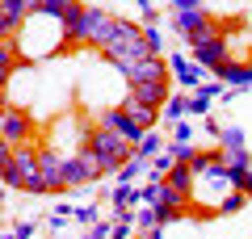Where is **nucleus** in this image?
Returning <instances> with one entry per match:
<instances>
[{
  "mask_svg": "<svg viewBox=\"0 0 252 239\" xmlns=\"http://www.w3.org/2000/svg\"><path fill=\"white\" fill-rule=\"evenodd\" d=\"M135 227H139V235H143V231L164 227V222H160V210H156V206H143V210H135Z\"/></svg>",
  "mask_w": 252,
  "mask_h": 239,
  "instance_id": "obj_26",
  "label": "nucleus"
},
{
  "mask_svg": "<svg viewBox=\"0 0 252 239\" xmlns=\"http://www.w3.org/2000/svg\"><path fill=\"white\" fill-rule=\"evenodd\" d=\"M13 231H17L21 239H34V231H38V222H30V218H26V222H17V227H13Z\"/></svg>",
  "mask_w": 252,
  "mask_h": 239,
  "instance_id": "obj_32",
  "label": "nucleus"
},
{
  "mask_svg": "<svg viewBox=\"0 0 252 239\" xmlns=\"http://www.w3.org/2000/svg\"><path fill=\"white\" fill-rule=\"evenodd\" d=\"M231 168V164H227ZM231 180H235V189H244V193L252 197V168H231Z\"/></svg>",
  "mask_w": 252,
  "mask_h": 239,
  "instance_id": "obj_29",
  "label": "nucleus"
},
{
  "mask_svg": "<svg viewBox=\"0 0 252 239\" xmlns=\"http://www.w3.org/2000/svg\"><path fill=\"white\" fill-rule=\"evenodd\" d=\"M215 76L223 80L227 89H252V63H244V59H235V55H231V59H227L223 67L215 71Z\"/></svg>",
  "mask_w": 252,
  "mask_h": 239,
  "instance_id": "obj_16",
  "label": "nucleus"
},
{
  "mask_svg": "<svg viewBox=\"0 0 252 239\" xmlns=\"http://www.w3.org/2000/svg\"><path fill=\"white\" fill-rule=\"evenodd\" d=\"M101 55H105L118 71H126V67H135V63H143L147 55H152V46H147V38H143V26L118 17L114 30L105 34V42H101Z\"/></svg>",
  "mask_w": 252,
  "mask_h": 239,
  "instance_id": "obj_4",
  "label": "nucleus"
},
{
  "mask_svg": "<svg viewBox=\"0 0 252 239\" xmlns=\"http://www.w3.org/2000/svg\"><path fill=\"white\" fill-rule=\"evenodd\" d=\"M0 168H4V185L9 189H17L26 197H46V180H42V164H38L34 143L4 147L0 151Z\"/></svg>",
  "mask_w": 252,
  "mask_h": 239,
  "instance_id": "obj_2",
  "label": "nucleus"
},
{
  "mask_svg": "<svg viewBox=\"0 0 252 239\" xmlns=\"http://www.w3.org/2000/svg\"><path fill=\"white\" fill-rule=\"evenodd\" d=\"M63 30H67V46H97L105 42V34L114 30V13L97 9V4H80V0H72L67 9H63Z\"/></svg>",
  "mask_w": 252,
  "mask_h": 239,
  "instance_id": "obj_3",
  "label": "nucleus"
},
{
  "mask_svg": "<svg viewBox=\"0 0 252 239\" xmlns=\"http://www.w3.org/2000/svg\"><path fill=\"white\" fill-rule=\"evenodd\" d=\"M143 172H147V159L130 155V159H126V164H122V168L114 172V185H130V180H135V177H143Z\"/></svg>",
  "mask_w": 252,
  "mask_h": 239,
  "instance_id": "obj_25",
  "label": "nucleus"
},
{
  "mask_svg": "<svg viewBox=\"0 0 252 239\" xmlns=\"http://www.w3.org/2000/svg\"><path fill=\"white\" fill-rule=\"evenodd\" d=\"M172 30L181 34V42H198V38H206V34H227L223 21H219L206 4H198V9H172Z\"/></svg>",
  "mask_w": 252,
  "mask_h": 239,
  "instance_id": "obj_6",
  "label": "nucleus"
},
{
  "mask_svg": "<svg viewBox=\"0 0 252 239\" xmlns=\"http://www.w3.org/2000/svg\"><path fill=\"white\" fill-rule=\"evenodd\" d=\"M126 97H135V101H143V105H160V109H164V101H168L172 92H168V80H147V84H126Z\"/></svg>",
  "mask_w": 252,
  "mask_h": 239,
  "instance_id": "obj_15",
  "label": "nucleus"
},
{
  "mask_svg": "<svg viewBox=\"0 0 252 239\" xmlns=\"http://www.w3.org/2000/svg\"><path fill=\"white\" fill-rule=\"evenodd\" d=\"M38 164H42L46 197H59V193H67V177H63V164H67V155H63L59 147H51V143H42V147H38Z\"/></svg>",
  "mask_w": 252,
  "mask_h": 239,
  "instance_id": "obj_9",
  "label": "nucleus"
},
{
  "mask_svg": "<svg viewBox=\"0 0 252 239\" xmlns=\"http://www.w3.org/2000/svg\"><path fill=\"white\" fill-rule=\"evenodd\" d=\"M168 143H172V139H160V134H156V130H147L143 139L135 143V155H139V159H147V164H152V159L160 155V151L168 147Z\"/></svg>",
  "mask_w": 252,
  "mask_h": 239,
  "instance_id": "obj_21",
  "label": "nucleus"
},
{
  "mask_svg": "<svg viewBox=\"0 0 252 239\" xmlns=\"http://www.w3.org/2000/svg\"><path fill=\"white\" fill-rule=\"evenodd\" d=\"M84 147H93V151L101 155V164H105V177H114V172L126 164V159L135 155V147H130V143H126L118 130H109V126H97V122H89Z\"/></svg>",
  "mask_w": 252,
  "mask_h": 239,
  "instance_id": "obj_5",
  "label": "nucleus"
},
{
  "mask_svg": "<svg viewBox=\"0 0 252 239\" xmlns=\"http://www.w3.org/2000/svg\"><path fill=\"white\" fill-rule=\"evenodd\" d=\"M126 84H147V80H168V59L164 55H147L143 63H135V67L122 71Z\"/></svg>",
  "mask_w": 252,
  "mask_h": 239,
  "instance_id": "obj_14",
  "label": "nucleus"
},
{
  "mask_svg": "<svg viewBox=\"0 0 252 239\" xmlns=\"http://www.w3.org/2000/svg\"><path fill=\"white\" fill-rule=\"evenodd\" d=\"M135 206H143V193H139L135 185H114V193H109V210H114V218L130 214Z\"/></svg>",
  "mask_w": 252,
  "mask_h": 239,
  "instance_id": "obj_18",
  "label": "nucleus"
},
{
  "mask_svg": "<svg viewBox=\"0 0 252 239\" xmlns=\"http://www.w3.org/2000/svg\"><path fill=\"white\" fill-rule=\"evenodd\" d=\"M164 180H168L172 189H185V193H193V180H198V172L189 168V164H181V159H177V164H172V172H168Z\"/></svg>",
  "mask_w": 252,
  "mask_h": 239,
  "instance_id": "obj_23",
  "label": "nucleus"
},
{
  "mask_svg": "<svg viewBox=\"0 0 252 239\" xmlns=\"http://www.w3.org/2000/svg\"><path fill=\"white\" fill-rule=\"evenodd\" d=\"M219 151H223V159L231 164V168H252V155H248V143H244V130L235 122L223 126V134H219Z\"/></svg>",
  "mask_w": 252,
  "mask_h": 239,
  "instance_id": "obj_13",
  "label": "nucleus"
},
{
  "mask_svg": "<svg viewBox=\"0 0 252 239\" xmlns=\"http://www.w3.org/2000/svg\"><path fill=\"white\" fill-rule=\"evenodd\" d=\"M189 118V92H172L168 101H164V126H177Z\"/></svg>",
  "mask_w": 252,
  "mask_h": 239,
  "instance_id": "obj_20",
  "label": "nucleus"
},
{
  "mask_svg": "<svg viewBox=\"0 0 252 239\" xmlns=\"http://www.w3.org/2000/svg\"><path fill=\"white\" fill-rule=\"evenodd\" d=\"M76 222L80 227H93V222H101V210L97 206H76Z\"/></svg>",
  "mask_w": 252,
  "mask_h": 239,
  "instance_id": "obj_30",
  "label": "nucleus"
},
{
  "mask_svg": "<svg viewBox=\"0 0 252 239\" xmlns=\"http://www.w3.org/2000/svg\"><path fill=\"white\" fill-rule=\"evenodd\" d=\"M84 239H114V222H93V227H84Z\"/></svg>",
  "mask_w": 252,
  "mask_h": 239,
  "instance_id": "obj_28",
  "label": "nucleus"
},
{
  "mask_svg": "<svg viewBox=\"0 0 252 239\" xmlns=\"http://www.w3.org/2000/svg\"><path fill=\"white\" fill-rule=\"evenodd\" d=\"M189 51H193V59H198L206 71H219L227 59H231L227 34H206V38H198V42H189Z\"/></svg>",
  "mask_w": 252,
  "mask_h": 239,
  "instance_id": "obj_11",
  "label": "nucleus"
},
{
  "mask_svg": "<svg viewBox=\"0 0 252 239\" xmlns=\"http://www.w3.org/2000/svg\"><path fill=\"white\" fill-rule=\"evenodd\" d=\"M13 42H17V51H21L26 63H38V59H51V55H59L67 46V30L51 13H30L21 21V30L13 34Z\"/></svg>",
  "mask_w": 252,
  "mask_h": 239,
  "instance_id": "obj_1",
  "label": "nucleus"
},
{
  "mask_svg": "<svg viewBox=\"0 0 252 239\" xmlns=\"http://www.w3.org/2000/svg\"><path fill=\"white\" fill-rule=\"evenodd\" d=\"M248 202H252V197L244 193V189H231V193H227L223 202H219V210H215V214H219V218H235V214H240Z\"/></svg>",
  "mask_w": 252,
  "mask_h": 239,
  "instance_id": "obj_24",
  "label": "nucleus"
},
{
  "mask_svg": "<svg viewBox=\"0 0 252 239\" xmlns=\"http://www.w3.org/2000/svg\"><path fill=\"white\" fill-rule=\"evenodd\" d=\"M122 109H126L130 118H135V122L143 126V130H156V126H164V109H160V105H143V101L126 97V101H122Z\"/></svg>",
  "mask_w": 252,
  "mask_h": 239,
  "instance_id": "obj_17",
  "label": "nucleus"
},
{
  "mask_svg": "<svg viewBox=\"0 0 252 239\" xmlns=\"http://www.w3.org/2000/svg\"><path fill=\"white\" fill-rule=\"evenodd\" d=\"M34 118L26 105H4L0 109V139L4 147H21V143H34Z\"/></svg>",
  "mask_w": 252,
  "mask_h": 239,
  "instance_id": "obj_8",
  "label": "nucleus"
},
{
  "mask_svg": "<svg viewBox=\"0 0 252 239\" xmlns=\"http://www.w3.org/2000/svg\"><path fill=\"white\" fill-rule=\"evenodd\" d=\"M0 30H4V38H13L21 30V21L30 17V9H26V0H0Z\"/></svg>",
  "mask_w": 252,
  "mask_h": 239,
  "instance_id": "obj_19",
  "label": "nucleus"
},
{
  "mask_svg": "<svg viewBox=\"0 0 252 239\" xmlns=\"http://www.w3.org/2000/svg\"><path fill=\"white\" fill-rule=\"evenodd\" d=\"M143 38H147V46H152V55H164V51H168V42H164V30H160V21H156V26H143Z\"/></svg>",
  "mask_w": 252,
  "mask_h": 239,
  "instance_id": "obj_27",
  "label": "nucleus"
},
{
  "mask_svg": "<svg viewBox=\"0 0 252 239\" xmlns=\"http://www.w3.org/2000/svg\"><path fill=\"white\" fill-rule=\"evenodd\" d=\"M143 239H168V235H164V227H156V231H143Z\"/></svg>",
  "mask_w": 252,
  "mask_h": 239,
  "instance_id": "obj_34",
  "label": "nucleus"
},
{
  "mask_svg": "<svg viewBox=\"0 0 252 239\" xmlns=\"http://www.w3.org/2000/svg\"><path fill=\"white\" fill-rule=\"evenodd\" d=\"M172 164H177V155H172V147H164L160 155H156L152 164H147V180H152V185H160V180L172 172Z\"/></svg>",
  "mask_w": 252,
  "mask_h": 239,
  "instance_id": "obj_22",
  "label": "nucleus"
},
{
  "mask_svg": "<svg viewBox=\"0 0 252 239\" xmlns=\"http://www.w3.org/2000/svg\"><path fill=\"white\" fill-rule=\"evenodd\" d=\"M172 143H193V126H189V118L172 126Z\"/></svg>",
  "mask_w": 252,
  "mask_h": 239,
  "instance_id": "obj_31",
  "label": "nucleus"
},
{
  "mask_svg": "<svg viewBox=\"0 0 252 239\" xmlns=\"http://www.w3.org/2000/svg\"><path fill=\"white\" fill-rule=\"evenodd\" d=\"M168 71H172V80H177L181 89H189V92H198L202 84H206V67H202L198 59H189L185 51H172L168 55Z\"/></svg>",
  "mask_w": 252,
  "mask_h": 239,
  "instance_id": "obj_12",
  "label": "nucleus"
},
{
  "mask_svg": "<svg viewBox=\"0 0 252 239\" xmlns=\"http://www.w3.org/2000/svg\"><path fill=\"white\" fill-rule=\"evenodd\" d=\"M93 122H97V126H109V130H118L126 143H130V147H135V143L147 134L143 126H139L135 118H130V114L122 109V101H118V105H105V109H97V118H93Z\"/></svg>",
  "mask_w": 252,
  "mask_h": 239,
  "instance_id": "obj_10",
  "label": "nucleus"
},
{
  "mask_svg": "<svg viewBox=\"0 0 252 239\" xmlns=\"http://www.w3.org/2000/svg\"><path fill=\"white\" fill-rule=\"evenodd\" d=\"M63 177H67V189H84V185H97L105 177V164L93 147H76L63 164Z\"/></svg>",
  "mask_w": 252,
  "mask_h": 239,
  "instance_id": "obj_7",
  "label": "nucleus"
},
{
  "mask_svg": "<svg viewBox=\"0 0 252 239\" xmlns=\"http://www.w3.org/2000/svg\"><path fill=\"white\" fill-rule=\"evenodd\" d=\"M172 9H198V4H206V0H168Z\"/></svg>",
  "mask_w": 252,
  "mask_h": 239,
  "instance_id": "obj_33",
  "label": "nucleus"
}]
</instances>
